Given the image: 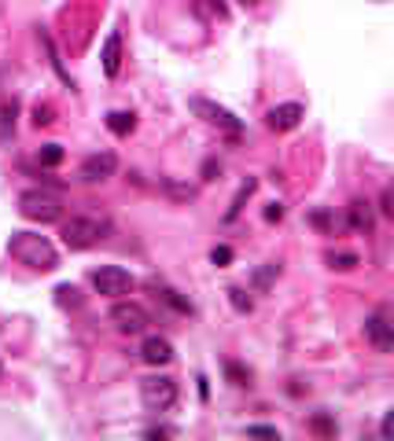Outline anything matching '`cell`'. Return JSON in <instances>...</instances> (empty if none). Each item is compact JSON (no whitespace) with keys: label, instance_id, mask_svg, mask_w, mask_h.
Listing matches in <instances>:
<instances>
[{"label":"cell","instance_id":"cell-1","mask_svg":"<svg viewBox=\"0 0 394 441\" xmlns=\"http://www.w3.org/2000/svg\"><path fill=\"white\" fill-rule=\"evenodd\" d=\"M8 250H11V257L19 261V265L34 269V272H52L59 265L56 247L44 236H37V232H11Z\"/></svg>","mask_w":394,"mask_h":441},{"label":"cell","instance_id":"cell-2","mask_svg":"<svg viewBox=\"0 0 394 441\" xmlns=\"http://www.w3.org/2000/svg\"><path fill=\"white\" fill-rule=\"evenodd\" d=\"M111 232L104 217H70L63 221V247L67 250H89Z\"/></svg>","mask_w":394,"mask_h":441},{"label":"cell","instance_id":"cell-3","mask_svg":"<svg viewBox=\"0 0 394 441\" xmlns=\"http://www.w3.org/2000/svg\"><path fill=\"white\" fill-rule=\"evenodd\" d=\"M19 214L37 224H56L63 217V203H59V195L44 191V188H30L19 195Z\"/></svg>","mask_w":394,"mask_h":441},{"label":"cell","instance_id":"cell-4","mask_svg":"<svg viewBox=\"0 0 394 441\" xmlns=\"http://www.w3.org/2000/svg\"><path fill=\"white\" fill-rule=\"evenodd\" d=\"M140 401L147 412H170L177 404V383L170 375H152V379L140 383Z\"/></svg>","mask_w":394,"mask_h":441},{"label":"cell","instance_id":"cell-5","mask_svg":"<svg viewBox=\"0 0 394 441\" xmlns=\"http://www.w3.org/2000/svg\"><path fill=\"white\" fill-rule=\"evenodd\" d=\"M192 110L199 114V118L207 122V125H218L221 133H228L233 140H240V133H243V122L236 118L228 107H218V103H210V100H203V96H195L192 100Z\"/></svg>","mask_w":394,"mask_h":441},{"label":"cell","instance_id":"cell-6","mask_svg":"<svg viewBox=\"0 0 394 441\" xmlns=\"http://www.w3.org/2000/svg\"><path fill=\"white\" fill-rule=\"evenodd\" d=\"M133 276H129L122 265H104V269H96L92 272V287L96 294H107V298H118V294H129L133 290Z\"/></svg>","mask_w":394,"mask_h":441},{"label":"cell","instance_id":"cell-7","mask_svg":"<svg viewBox=\"0 0 394 441\" xmlns=\"http://www.w3.org/2000/svg\"><path fill=\"white\" fill-rule=\"evenodd\" d=\"M111 324L118 331H125V335H144L147 324H152V317H147V309L137 305V302H118L111 309Z\"/></svg>","mask_w":394,"mask_h":441},{"label":"cell","instance_id":"cell-8","mask_svg":"<svg viewBox=\"0 0 394 441\" xmlns=\"http://www.w3.org/2000/svg\"><path fill=\"white\" fill-rule=\"evenodd\" d=\"M365 338L372 342L380 353H390L394 350V324H390V309H376L372 317H365Z\"/></svg>","mask_w":394,"mask_h":441},{"label":"cell","instance_id":"cell-9","mask_svg":"<svg viewBox=\"0 0 394 441\" xmlns=\"http://www.w3.org/2000/svg\"><path fill=\"white\" fill-rule=\"evenodd\" d=\"M114 170H118L114 151H96V155H89L85 162H81L78 177H81V181H89V184H100V181H107V177H114Z\"/></svg>","mask_w":394,"mask_h":441},{"label":"cell","instance_id":"cell-10","mask_svg":"<svg viewBox=\"0 0 394 441\" xmlns=\"http://www.w3.org/2000/svg\"><path fill=\"white\" fill-rule=\"evenodd\" d=\"M302 118H306V107L302 103H276L266 114V125L273 129V133H291Z\"/></svg>","mask_w":394,"mask_h":441},{"label":"cell","instance_id":"cell-11","mask_svg":"<svg viewBox=\"0 0 394 441\" xmlns=\"http://www.w3.org/2000/svg\"><path fill=\"white\" fill-rule=\"evenodd\" d=\"M140 357H144V364H152V368L170 364V361H173V346H170V338H162V335H147V338H144V346H140Z\"/></svg>","mask_w":394,"mask_h":441},{"label":"cell","instance_id":"cell-12","mask_svg":"<svg viewBox=\"0 0 394 441\" xmlns=\"http://www.w3.org/2000/svg\"><path fill=\"white\" fill-rule=\"evenodd\" d=\"M100 59H104V74L118 77V70H122V34H118V30H111V34H107Z\"/></svg>","mask_w":394,"mask_h":441},{"label":"cell","instance_id":"cell-13","mask_svg":"<svg viewBox=\"0 0 394 441\" xmlns=\"http://www.w3.org/2000/svg\"><path fill=\"white\" fill-rule=\"evenodd\" d=\"M372 224H376V217H372L369 203L354 199V203L347 206V228H350V232H357V236H369V232H372Z\"/></svg>","mask_w":394,"mask_h":441},{"label":"cell","instance_id":"cell-14","mask_svg":"<svg viewBox=\"0 0 394 441\" xmlns=\"http://www.w3.org/2000/svg\"><path fill=\"white\" fill-rule=\"evenodd\" d=\"M254 188H258V181H254V177H247V181L240 184V191L233 195V203H228V210H225V221H236V217L243 214V206H247V199L254 195Z\"/></svg>","mask_w":394,"mask_h":441},{"label":"cell","instance_id":"cell-15","mask_svg":"<svg viewBox=\"0 0 394 441\" xmlns=\"http://www.w3.org/2000/svg\"><path fill=\"white\" fill-rule=\"evenodd\" d=\"M107 129H111L114 136H129L137 129V114L133 110H111L107 114Z\"/></svg>","mask_w":394,"mask_h":441},{"label":"cell","instance_id":"cell-16","mask_svg":"<svg viewBox=\"0 0 394 441\" xmlns=\"http://www.w3.org/2000/svg\"><path fill=\"white\" fill-rule=\"evenodd\" d=\"M152 287L162 294V302L177 309V313H185V317L192 313V302H188V298H180V290H173V287H166V283H159V280H152Z\"/></svg>","mask_w":394,"mask_h":441},{"label":"cell","instance_id":"cell-17","mask_svg":"<svg viewBox=\"0 0 394 441\" xmlns=\"http://www.w3.org/2000/svg\"><path fill=\"white\" fill-rule=\"evenodd\" d=\"M41 44H44V52H48V63H52V70L59 74V81H63V85H70V89H74V81H70V74H67V67H63V59H59V52H56L52 37H48L44 30H41Z\"/></svg>","mask_w":394,"mask_h":441},{"label":"cell","instance_id":"cell-18","mask_svg":"<svg viewBox=\"0 0 394 441\" xmlns=\"http://www.w3.org/2000/svg\"><path fill=\"white\" fill-rule=\"evenodd\" d=\"M15 114H19V103L8 100L4 107H0V140H8V133L15 129Z\"/></svg>","mask_w":394,"mask_h":441},{"label":"cell","instance_id":"cell-19","mask_svg":"<svg viewBox=\"0 0 394 441\" xmlns=\"http://www.w3.org/2000/svg\"><path fill=\"white\" fill-rule=\"evenodd\" d=\"M225 379L233 386H251V371L243 364H236V361H225Z\"/></svg>","mask_w":394,"mask_h":441},{"label":"cell","instance_id":"cell-20","mask_svg":"<svg viewBox=\"0 0 394 441\" xmlns=\"http://www.w3.org/2000/svg\"><path fill=\"white\" fill-rule=\"evenodd\" d=\"M37 162H41V166H44V170H52V166H59V162H63V147H59V143H44V147H41V151H37Z\"/></svg>","mask_w":394,"mask_h":441},{"label":"cell","instance_id":"cell-21","mask_svg":"<svg viewBox=\"0 0 394 441\" xmlns=\"http://www.w3.org/2000/svg\"><path fill=\"white\" fill-rule=\"evenodd\" d=\"M225 294H228V302H233V309H236V313H251V309H254V302L247 298V290H240V287H228Z\"/></svg>","mask_w":394,"mask_h":441},{"label":"cell","instance_id":"cell-22","mask_svg":"<svg viewBox=\"0 0 394 441\" xmlns=\"http://www.w3.org/2000/svg\"><path fill=\"white\" fill-rule=\"evenodd\" d=\"M328 269H339V272H350L357 269V254H328Z\"/></svg>","mask_w":394,"mask_h":441},{"label":"cell","instance_id":"cell-23","mask_svg":"<svg viewBox=\"0 0 394 441\" xmlns=\"http://www.w3.org/2000/svg\"><path fill=\"white\" fill-rule=\"evenodd\" d=\"M309 427H314L317 434H324V437H328V434H335V430H339V427H335V419H332V416H324V412H317L314 419H309Z\"/></svg>","mask_w":394,"mask_h":441},{"label":"cell","instance_id":"cell-24","mask_svg":"<svg viewBox=\"0 0 394 441\" xmlns=\"http://www.w3.org/2000/svg\"><path fill=\"white\" fill-rule=\"evenodd\" d=\"M56 302H59V305H78V302H81V298H78V287L59 283V287H56Z\"/></svg>","mask_w":394,"mask_h":441},{"label":"cell","instance_id":"cell-25","mask_svg":"<svg viewBox=\"0 0 394 441\" xmlns=\"http://www.w3.org/2000/svg\"><path fill=\"white\" fill-rule=\"evenodd\" d=\"M210 261H214L218 269L233 265V247H214V250H210Z\"/></svg>","mask_w":394,"mask_h":441},{"label":"cell","instance_id":"cell-26","mask_svg":"<svg viewBox=\"0 0 394 441\" xmlns=\"http://www.w3.org/2000/svg\"><path fill=\"white\" fill-rule=\"evenodd\" d=\"M273 276H281V265H266V269H261V272L254 276V287H261V290H266Z\"/></svg>","mask_w":394,"mask_h":441},{"label":"cell","instance_id":"cell-27","mask_svg":"<svg viewBox=\"0 0 394 441\" xmlns=\"http://www.w3.org/2000/svg\"><path fill=\"white\" fill-rule=\"evenodd\" d=\"M380 214H383V217H394V188H390V184H387L383 195H380Z\"/></svg>","mask_w":394,"mask_h":441},{"label":"cell","instance_id":"cell-28","mask_svg":"<svg viewBox=\"0 0 394 441\" xmlns=\"http://www.w3.org/2000/svg\"><path fill=\"white\" fill-rule=\"evenodd\" d=\"M52 122H56V118H52V107H48V103L41 107V103H37V107H34V125L41 129V125H52Z\"/></svg>","mask_w":394,"mask_h":441},{"label":"cell","instance_id":"cell-29","mask_svg":"<svg viewBox=\"0 0 394 441\" xmlns=\"http://www.w3.org/2000/svg\"><path fill=\"white\" fill-rule=\"evenodd\" d=\"M199 4H203L210 15H218V19H228V4H225V0H199Z\"/></svg>","mask_w":394,"mask_h":441},{"label":"cell","instance_id":"cell-30","mask_svg":"<svg viewBox=\"0 0 394 441\" xmlns=\"http://www.w3.org/2000/svg\"><path fill=\"white\" fill-rule=\"evenodd\" d=\"M251 437H281V430L276 427H261V423H254V427H247Z\"/></svg>","mask_w":394,"mask_h":441},{"label":"cell","instance_id":"cell-31","mask_svg":"<svg viewBox=\"0 0 394 441\" xmlns=\"http://www.w3.org/2000/svg\"><path fill=\"white\" fill-rule=\"evenodd\" d=\"M218 173H221V162H218V158H207V162H203V181H214Z\"/></svg>","mask_w":394,"mask_h":441},{"label":"cell","instance_id":"cell-32","mask_svg":"<svg viewBox=\"0 0 394 441\" xmlns=\"http://www.w3.org/2000/svg\"><path fill=\"white\" fill-rule=\"evenodd\" d=\"M261 217H266L269 224H276V221L284 217V206H281V203H269V206H266V214H261Z\"/></svg>","mask_w":394,"mask_h":441},{"label":"cell","instance_id":"cell-33","mask_svg":"<svg viewBox=\"0 0 394 441\" xmlns=\"http://www.w3.org/2000/svg\"><path fill=\"white\" fill-rule=\"evenodd\" d=\"M309 221H314L317 228H324V232H328V228L335 224V221H332V214H324V210H317V214H309Z\"/></svg>","mask_w":394,"mask_h":441},{"label":"cell","instance_id":"cell-34","mask_svg":"<svg viewBox=\"0 0 394 441\" xmlns=\"http://www.w3.org/2000/svg\"><path fill=\"white\" fill-rule=\"evenodd\" d=\"M173 434H177L173 427H147L144 430V437H173Z\"/></svg>","mask_w":394,"mask_h":441},{"label":"cell","instance_id":"cell-35","mask_svg":"<svg viewBox=\"0 0 394 441\" xmlns=\"http://www.w3.org/2000/svg\"><path fill=\"white\" fill-rule=\"evenodd\" d=\"M240 4H243V8H258V4H261V0H240Z\"/></svg>","mask_w":394,"mask_h":441}]
</instances>
